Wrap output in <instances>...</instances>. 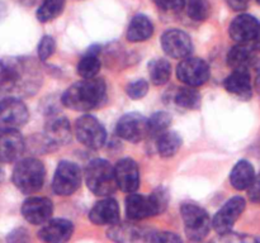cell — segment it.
Here are the masks:
<instances>
[{
	"mask_svg": "<svg viewBox=\"0 0 260 243\" xmlns=\"http://www.w3.org/2000/svg\"><path fill=\"white\" fill-rule=\"evenodd\" d=\"M259 22L250 14H240L231 22L229 32L238 45H253L259 32Z\"/></svg>",
	"mask_w": 260,
	"mask_h": 243,
	"instance_id": "obj_13",
	"label": "cell"
},
{
	"mask_svg": "<svg viewBox=\"0 0 260 243\" xmlns=\"http://www.w3.org/2000/svg\"><path fill=\"white\" fill-rule=\"evenodd\" d=\"M253 45H236L230 50L228 55V63L234 71L236 70H248L253 66L255 61L254 56Z\"/></svg>",
	"mask_w": 260,
	"mask_h": 243,
	"instance_id": "obj_23",
	"label": "cell"
},
{
	"mask_svg": "<svg viewBox=\"0 0 260 243\" xmlns=\"http://www.w3.org/2000/svg\"><path fill=\"white\" fill-rule=\"evenodd\" d=\"M65 8V0H43L37 10V19L47 23L57 18Z\"/></svg>",
	"mask_w": 260,
	"mask_h": 243,
	"instance_id": "obj_29",
	"label": "cell"
},
{
	"mask_svg": "<svg viewBox=\"0 0 260 243\" xmlns=\"http://www.w3.org/2000/svg\"><path fill=\"white\" fill-rule=\"evenodd\" d=\"M127 95L132 99H141L149 91V84L145 80H136L134 83L128 84L126 89Z\"/></svg>",
	"mask_w": 260,
	"mask_h": 243,
	"instance_id": "obj_35",
	"label": "cell"
},
{
	"mask_svg": "<svg viewBox=\"0 0 260 243\" xmlns=\"http://www.w3.org/2000/svg\"><path fill=\"white\" fill-rule=\"evenodd\" d=\"M28 109L18 98H5L0 101V131H18L28 120Z\"/></svg>",
	"mask_w": 260,
	"mask_h": 243,
	"instance_id": "obj_7",
	"label": "cell"
},
{
	"mask_svg": "<svg viewBox=\"0 0 260 243\" xmlns=\"http://www.w3.org/2000/svg\"><path fill=\"white\" fill-rule=\"evenodd\" d=\"M46 137L52 144H65L71 138V128L68 119L62 116L51 118L46 124Z\"/></svg>",
	"mask_w": 260,
	"mask_h": 243,
	"instance_id": "obj_21",
	"label": "cell"
},
{
	"mask_svg": "<svg viewBox=\"0 0 260 243\" xmlns=\"http://www.w3.org/2000/svg\"><path fill=\"white\" fill-rule=\"evenodd\" d=\"M255 170L249 161L241 159L234 166L230 174V182L236 190H248L255 180Z\"/></svg>",
	"mask_w": 260,
	"mask_h": 243,
	"instance_id": "obj_22",
	"label": "cell"
},
{
	"mask_svg": "<svg viewBox=\"0 0 260 243\" xmlns=\"http://www.w3.org/2000/svg\"><path fill=\"white\" fill-rule=\"evenodd\" d=\"M249 191V197H250L251 201L260 204V175L255 177L254 182L251 184V186L248 189Z\"/></svg>",
	"mask_w": 260,
	"mask_h": 243,
	"instance_id": "obj_39",
	"label": "cell"
},
{
	"mask_svg": "<svg viewBox=\"0 0 260 243\" xmlns=\"http://www.w3.org/2000/svg\"><path fill=\"white\" fill-rule=\"evenodd\" d=\"M101 70V60H99V51L95 47H91L78 63V73L83 78H95Z\"/></svg>",
	"mask_w": 260,
	"mask_h": 243,
	"instance_id": "obj_26",
	"label": "cell"
},
{
	"mask_svg": "<svg viewBox=\"0 0 260 243\" xmlns=\"http://www.w3.org/2000/svg\"><path fill=\"white\" fill-rule=\"evenodd\" d=\"M223 86L229 93L241 99H250L251 94H253L251 76L248 70L233 71L226 77Z\"/></svg>",
	"mask_w": 260,
	"mask_h": 243,
	"instance_id": "obj_19",
	"label": "cell"
},
{
	"mask_svg": "<svg viewBox=\"0 0 260 243\" xmlns=\"http://www.w3.org/2000/svg\"><path fill=\"white\" fill-rule=\"evenodd\" d=\"M117 186L124 192L136 191L140 186V172L136 162L131 158L119 159L114 166Z\"/></svg>",
	"mask_w": 260,
	"mask_h": 243,
	"instance_id": "obj_15",
	"label": "cell"
},
{
	"mask_svg": "<svg viewBox=\"0 0 260 243\" xmlns=\"http://www.w3.org/2000/svg\"><path fill=\"white\" fill-rule=\"evenodd\" d=\"M24 151V139L18 131L0 133V162H14Z\"/></svg>",
	"mask_w": 260,
	"mask_h": 243,
	"instance_id": "obj_18",
	"label": "cell"
},
{
	"mask_svg": "<svg viewBox=\"0 0 260 243\" xmlns=\"http://www.w3.org/2000/svg\"><path fill=\"white\" fill-rule=\"evenodd\" d=\"M150 204H151L152 214L159 215L161 213L165 212L168 207V202H169V192L165 187H159V189L154 190L151 194L149 195Z\"/></svg>",
	"mask_w": 260,
	"mask_h": 243,
	"instance_id": "obj_33",
	"label": "cell"
},
{
	"mask_svg": "<svg viewBox=\"0 0 260 243\" xmlns=\"http://www.w3.org/2000/svg\"><path fill=\"white\" fill-rule=\"evenodd\" d=\"M150 243H183V240L173 232H159L152 235Z\"/></svg>",
	"mask_w": 260,
	"mask_h": 243,
	"instance_id": "obj_37",
	"label": "cell"
},
{
	"mask_svg": "<svg viewBox=\"0 0 260 243\" xmlns=\"http://www.w3.org/2000/svg\"><path fill=\"white\" fill-rule=\"evenodd\" d=\"M85 180L89 190L99 196H108L118 187L114 167L102 158L93 159L86 166Z\"/></svg>",
	"mask_w": 260,
	"mask_h": 243,
	"instance_id": "obj_4",
	"label": "cell"
},
{
	"mask_svg": "<svg viewBox=\"0 0 260 243\" xmlns=\"http://www.w3.org/2000/svg\"><path fill=\"white\" fill-rule=\"evenodd\" d=\"M175 104L180 108L184 109H197L200 106L201 100V94L193 88H182L177 91L174 96Z\"/></svg>",
	"mask_w": 260,
	"mask_h": 243,
	"instance_id": "obj_30",
	"label": "cell"
},
{
	"mask_svg": "<svg viewBox=\"0 0 260 243\" xmlns=\"http://www.w3.org/2000/svg\"><path fill=\"white\" fill-rule=\"evenodd\" d=\"M55 39L51 35H45L38 45V57L41 61H46L55 52Z\"/></svg>",
	"mask_w": 260,
	"mask_h": 243,
	"instance_id": "obj_34",
	"label": "cell"
},
{
	"mask_svg": "<svg viewBox=\"0 0 260 243\" xmlns=\"http://www.w3.org/2000/svg\"><path fill=\"white\" fill-rule=\"evenodd\" d=\"M172 123V116L164 111H157L152 114L151 118L149 119V134L159 137L160 134L165 133Z\"/></svg>",
	"mask_w": 260,
	"mask_h": 243,
	"instance_id": "obj_32",
	"label": "cell"
},
{
	"mask_svg": "<svg viewBox=\"0 0 260 243\" xmlns=\"http://www.w3.org/2000/svg\"><path fill=\"white\" fill-rule=\"evenodd\" d=\"M74 233V225L68 219L48 220L38 232L43 243H66Z\"/></svg>",
	"mask_w": 260,
	"mask_h": 243,
	"instance_id": "obj_16",
	"label": "cell"
},
{
	"mask_svg": "<svg viewBox=\"0 0 260 243\" xmlns=\"http://www.w3.org/2000/svg\"><path fill=\"white\" fill-rule=\"evenodd\" d=\"M161 47L173 58H188L193 51L189 35L180 29H169L161 35Z\"/></svg>",
	"mask_w": 260,
	"mask_h": 243,
	"instance_id": "obj_12",
	"label": "cell"
},
{
	"mask_svg": "<svg viewBox=\"0 0 260 243\" xmlns=\"http://www.w3.org/2000/svg\"><path fill=\"white\" fill-rule=\"evenodd\" d=\"M177 76L189 88H198L207 83L210 77V67L207 62L201 58L188 57L178 65Z\"/></svg>",
	"mask_w": 260,
	"mask_h": 243,
	"instance_id": "obj_9",
	"label": "cell"
},
{
	"mask_svg": "<svg viewBox=\"0 0 260 243\" xmlns=\"http://www.w3.org/2000/svg\"><path fill=\"white\" fill-rule=\"evenodd\" d=\"M75 132L79 142L93 149L101 148L107 138L106 129L93 115L80 116L75 123Z\"/></svg>",
	"mask_w": 260,
	"mask_h": 243,
	"instance_id": "obj_8",
	"label": "cell"
},
{
	"mask_svg": "<svg viewBox=\"0 0 260 243\" xmlns=\"http://www.w3.org/2000/svg\"><path fill=\"white\" fill-rule=\"evenodd\" d=\"M245 200L241 196L231 197L213 217L212 227L218 234H226L230 233L233 227L235 225L236 220L240 218L243 212L245 210Z\"/></svg>",
	"mask_w": 260,
	"mask_h": 243,
	"instance_id": "obj_10",
	"label": "cell"
},
{
	"mask_svg": "<svg viewBox=\"0 0 260 243\" xmlns=\"http://www.w3.org/2000/svg\"><path fill=\"white\" fill-rule=\"evenodd\" d=\"M53 213L52 201L47 197L33 196L25 200L22 205V215L30 224H45Z\"/></svg>",
	"mask_w": 260,
	"mask_h": 243,
	"instance_id": "obj_14",
	"label": "cell"
},
{
	"mask_svg": "<svg viewBox=\"0 0 260 243\" xmlns=\"http://www.w3.org/2000/svg\"><path fill=\"white\" fill-rule=\"evenodd\" d=\"M46 170L42 162L36 158H24L13 170V184L23 194H33L42 189Z\"/></svg>",
	"mask_w": 260,
	"mask_h": 243,
	"instance_id": "obj_3",
	"label": "cell"
},
{
	"mask_svg": "<svg viewBox=\"0 0 260 243\" xmlns=\"http://www.w3.org/2000/svg\"><path fill=\"white\" fill-rule=\"evenodd\" d=\"M17 2L20 3V4L25 5V7H32V5H35L38 0H17Z\"/></svg>",
	"mask_w": 260,
	"mask_h": 243,
	"instance_id": "obj_41",
	"label": "cell"
},
{
	"mask_svg": "<svg viewBox=\"0 0 260 243\" xmlns=\"http://www.w3.org/2000/svg\"><path fill=\"white\" fill-rule=\"evenodd\" d=\"M256 2H258V3H259V4H260V0H256Z\"/></svg>",
	"mask_w": 260,
	"mask_h": 243,
	"instance_id": "obj_43",
	"label": "cell"
},
{
	"mask_svg": "<svg viewBox=\"0 0 260 243\" xmlns=\"http://www.w3.org/2000/svg\"><path fill=\"white\" fill-rule=\"evenodd\" d=\"M107 86L102 78H83L71 85L62 95V104L76 111H89L106 99Z\"/></svg>",
	"mask_w": 260,
	"mask_h": 243,
	"instance_id": "obj_2",
	"label": "cell"
},
{
	"mask_svg": "<svg viewBox=\"0 0 260 243\" xmlns=\"http://www.w3.org/2000/svg\"><path fill=\"white\" fill-rule=\"evenodd\" d=\"M150 71V78L154 85H164L169 81L170 75H172V65L169 61L164 60V58H157L150 62L149 65Z\"/></svg>",
	"mask_w": 260,
	"mask_h": 243,
	"instance_id": "obj_28",
	"label": "cell"
},
{
	"mask_svg": "<svg viewBox=\"0 0 260 243\" xmlns=\"http://www.w3.org/2000/svg\"><path fill=\"white\" fill-rule=\"evenodd\" d=\"M180 215L184 223L185 234L190 240L201 242L207 237L212 220L202 207L196 202H185L180 208Z\"/></svg>",
	"mask_w": 260,
	"mask_h": 243,
	"instance_id": "obj_5",
	"label": "cell"
},
{
	"mask_svg": "<svg viewBox=\"0 0 260 243\" xmlns=\"http://www.w3.org/2000/svg\"><path fill=\"white\" fill-rule=\"evenodd\" d=\"M126 213L131 220H141L154 217L149 196L132 192L126 199Z\"/></svg>",
	"mask_w": 260,
	"mask_h": 243,
	"instance_id": "obj_20",
	"label": "cell"
},
{
	"mask_svg": "<svg viewBox=\"0 0 260 243\" xmlns=\"http://www.w3.org/2000/svg\"><path fill=\"white\" fill-rule=\"evenodd\" d=\"M81 182V171L74 162L62 161L58 164L52 180V190L55 194L68 196L79 189Z\"/></svg>",
	"mask_w": 260,
	"mask_h": 243,
	"instance_id": "obj_6",
	"label": "cell"
},
{
	"mask_svg": "<svg viewBox=\"0 0 260 243\" xmlns=\"http://www.w3.org/2000/svg\"><path fill=\"white\" fill-rule=\"evenodd\" d=\"M160 9L180 10L185 5L187 0H152Z\"/></svg>",
	"mask_w": 260,
	"mask_h": 243,
	"instance_id": "obj_38",
	"label": "cell"
},
{
	"mask_svg": "<svg viewBox=\"0 0 260 243\" xmlns=\"http://www.w3.org/2000/svg\"><path fill=\"white\" fill-rule=\"evenodd\" d=\"M226 3L233 10L241 12V10H245L249 7L250 0H226Z\"/></svg>",
	"mask_w": 260,
	"mask_h": 243,
	"instance_id": "obj_40",
	"label": "cell"
},
{
	"mask_svg": "<svg viewBox=\"0 0 260 243\" xmlns=\"http://www.w3.org/2000/svg\"><path fill=\"white\" fill-rule=\"evenodd\" d=\"M116 132L124 141L136 143L149 134V119L137 113L126 114L117 123Z\"/></svg>",
	"mask_w": 260,
	"mask_h": 243,
	"instance_id": "obj_11",
	"label": "cell"
},
{
	"mask_svg": "<svg viewBox=\"0 0 260 243\" xmlns=\"http://www.w3.org/2000/svg\"><path fill=\"white\" fill-rule=\"evenodd\" d=\"M180 146H182V138L175 132H165V133L160 134L157 137L156 147L157 152L161 157L168 158V157H173L178 151H179Z\"/></svg>",
	"mask_w": 260,
	"mask_h": 243,
	"instance_id": "obj_27",
	"label": "cell"
},
{
	"mask_svg": "<svg viewBox=\"0 0 260 243\" xmlns=\"http://www.w3.org/2000/svg\"><path fill=\"white\" fill-rule=\"evenodd\" d=\"M220 243H260V237L248 234H236V233H226L222 234Z\"/></svg>",
	"mask_w": 260,
	"mask_h": 243,
	"instance_id": "obj_36",
	"label": "cell"
},
{
	"mask_svg": "<svg viewBox=\"0 0 260 243\" xmlns=\"http://www.w3.org/2000/svg\"><path fill=\"white\" fill-rule=\"evenodd\" d=\"M42 75L37 63L24 57L0 58V95L18 98L35 94Z\"/></svg>",
	"mask_w": 260,
	"mask_h": 243,
	"instance_id": "obj_1",
	"label": "cell"
},
{
	"mask_svg": "<svg viewBox=\"0 0 260 243\" xmlns=\"http://www.w3.org/2000/svg\"><path fill=\"white\" fill-rule=\"evenodd\" d=\"M142 230L132 224H114L108 230V237L116 243H139L142 239Z\"/></svg>",
	"mask_w": 260,
	"mask_h": 243,
	"instance_id": "obj_25",
	"label": "cell"
},
{
	"mask_svg": "<svg viewBox=\"0 0 260 243\" xmlns=\"http://www.w3.org/2000/svg\"><path fill=\"white\" fill-rule=\"evenodd\" d=\"M185 9L190 19L194 22H205L211 12V5L208 0H187Z\"/></svg>",
	"mask_w": 260,
	"mask_h": 243,
	"instance_id": "obj_31",
	"label": "cell"
},
{
	"mask_svg": "<svg viewBox=\"0 0 260 243\" xmlns=\"http://www.w3.org/2000/svg\"><path fill=\"white\" fill-rule=\"evenodd\" d=\"M154 33L151 20L144 14L135 15L127 29V39L129 42H144L149 39Z\"/></svg>",
	"mask_w": 260,
	"mask_h": 243,
	"instance_id": "obj_24",
	"label": "cell"
},
{
	"mask_svg": "<svg viewBox=\"0 0 260 243\" xmlns=\"http://www.w3.org/2000/svg\"><path fill=\"white\" fill-rule=\"evenodd\" d=\"M254 47L258 48V50H260V27H259L258 35H256V38H255V42H254Z\"/></svg>",
	"mask_w": 260,
	"mask_h": 243,
	"instance_id": "obj_42",
	"label": "cell"
},
{
	"mask_svg": "<svg viewBox=\"0 0 260 243\" xmlns=\"http://www.w3.org/2000/svg\"><path fill=\"white\" fill-rule=\"evenodd\" d=\"M89 219L95 225H114L119 223L118 202L111 197L101 200L91 208Z\"/></svg>",
	"mask_w": 260,
	"mask_h": 243,
	"instance_id": "obj_17",
	"label": "cell"
}]
</instances>
